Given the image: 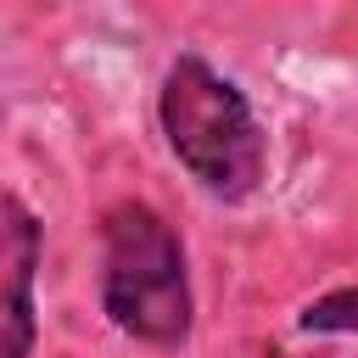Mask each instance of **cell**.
Masks as SVG:
<instances>
[{
    "instance_id": "obj_3",
    "label": "cell",
    "mask_w": 358,
    "mask_h": 358,
    "mask_svg": "<svg viewBox=\"0 0 358 358\" xmlns=\"http://www.w3.org/2000/svg\"><path fill=\"white\" fill-rule=\"evenodd\" d=\"M39 246L45 229L34 207L11 190H0V358H34L39 313H34V280H39Z\"/></svg>"
},
{
    "instance_id": "obj_2",
    "label": "cell",
    "mask_w": 358,
    "mask_h": 358,
    "mask_svg": "<svg viewBox=\"0 0 358 358\" xmlns=\"http://www.w3.org/2000/svg\"><path fill=\"white\" fill-rule=\"evenodd\" d=\"M101 308L145 347H185L196 296L179 229L151 201H112L101 213Z\"/></svg>"
},
{
    "instance_id": "obj_4",
    "label": "cell",
    "mask_w": 358,
    "mask_h": 358,
    "mask_svg": "<svg viewBox=\"0 0 358 358\" xmlns=\"http://www.w3.org/2000/svg\"><path fill=\"white\" fill-rule=\"evenodd\" d=\"M296 330L308 336H358V285H341V291H324L302 308Z\"/></svg>"
},
{
    "instance_id": "obj_1",
    "label": "cell",
    "mask_w": 358,
    "mask_h": 358,
    "mask_svg": "<svg viewBox=\"0 0 358 358\" xmlns=\"http://www.w3.org/2000/svg\"><path fill=\"white\" fill-rule=\"evenodd\" d=\"M157 123L168 134V151L179 168L218 201H246L257 196L268 173V134L241 95L207 56H179L162 73L157 90Z\"/></svg>"
}]
</instances>
